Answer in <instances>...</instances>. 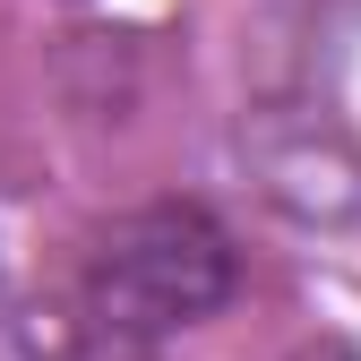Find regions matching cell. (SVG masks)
<instances>
[{"label": "cell", "instance_id": "cell-1", "mask_svg": "<svg viewBox=\"0 0 361 361\" xmlns=\"http://www.w3.org/2000/svg\"><path fill=\"white\" fill-rule=\"evenodd\" d=\"M233 276H241L233 241L207 207H138L104 233L95 267H86V301L121 344H155L215 319L233 301Z\"/></svg>", "mask_w": 361, "mask_h": 361}, {"label": "cell", "instance_id": "cell-2", "mask_svg": "<svg viewBox=\"0 0 361 361\" xmlns=\"http://www.w3.org/2000/svg\"><path fill=\"white\" fill-rule=\"evenodd\" d=\"M284 361H361V353L336 344V336H319V344H301V353H284Z\"/></svg>", "mask_w": 361, "mask_h": 361}]
</instances>
